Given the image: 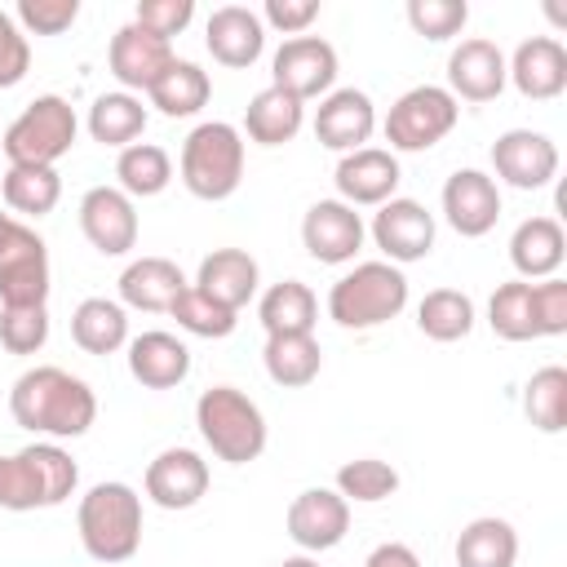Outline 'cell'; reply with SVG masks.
Returning a JSON list of instances; mask_svg holds the SVG:
<instances>
[{"label":"cell","mask_w":567,"mask_h":567,"mask_svg":"<svg viewBox=\"0 0 567 567\" xmlns=\"http://www.w3.org/2000/svg\"><path fill=\"white\" fill-rule=\"evenodd\" d=\"M190 18H195V0H142L137 13H133V22L146 27L151 35H159V40L182 35L190 27Z\"/></svg>","instance_id":"cell-45"},{"label":"cell","mask_w":567,"mask_h":567,"mask_svg":"<svg viewBox=\"0 0 567 567\" xmlns=\"http://www.w3.org/2000/svg\"><path fill=\"white\" fill-rule=\"evenodd\" d=\"M399 177H403L399 173V159L385 146H359V151L341 155L337 159V173H332L337 199L350 204V208H381L385 199H394Z\"/></svg>","instance_id":"cell-14"},{"label":"cell","mask_w":567,"mask_h":567,"mask_svg":"<svg viewBox=\"0 0 567 567\" xmlns=\"http://www.w3.org/2000/svg\"><path fill=\"white\" fill-rule=\"evenodd\" d=\"M80 230L102 257H124L137 244V208L120 186H93L80 199Z\"/></svg>","instance_id":"cell-16"},{"label":"cell","mask_w":567,"mask_h":567,"mask_svg":"<svg viewBox=\"0 0 567 567\" xmlns=\"http://www.w3.org/2000/svg\"><path fill=\"white\" fill-rule=\"evenodd\" d=\"M456 120H461V102L443 84H416L390 106L385 142L390 151H430L456 128Z\"/></svg>","instance_id":"cell-7"},{"label":"cell","mask_w":567,"mask_h":567,"mask_svg":"<svg viewBox=\"0 0 567 567\" xmlns=\"http://www.w3.org/2000/svg\"><path fill=\"white\" fill-rule=\"evenodd\" d=\"M408 306V275L390 261H359L328 288V319L350 332L390 323Z\"/></svg>","instance_id":"cell-4"},{"label":"cell","mask_w":567,"mask_h":567,"mask_svg":"<svg viewBox=\"0 0 567 567\" xmlns=\"http://www.w3.org/2000/svg\"><path fill=\"white\" fill-rule=\"evenodd\" d=\"M257 18H261V27H275L292 40V35L310 31V22L319 18V0H266V9Z\"/></svg>","instance_id":"cell-48"},{"label":"cell","mask_w":567,"mask_h":567,"mask_svg":"<svg viewBox=\"0 0 567 567\" xmlns=\"http://www.w3.org/2000/svg\"><path fill=\"white\" fill-rule=\"evenodd\" d=\"M536 292V328L540 337H563L567 332V279H540L532 284Z\"/></svg>","instance_id":"cell-47"},{"label":"cell","mask_w":567,"mask_h":567,"mask_svg":"<svg viewBox=\"0 0 567 567\" xmlns=\"http://www.w3.org/2000/svg\"><path fill=\"white\" fill-rule=\"evenodd\" d=\"M115 177H120V190L128 199H151V195H159L173 182V159L155 142H133V146L120 151Z\"/></svg>","instance_id":"cell-35"},{"label":"cell","mask_w":567,"mask_h":567,"mask_svg":"<svg viewBox=\"0 0 567 567\" xmlns=\"http://www.w3.org/2000/svg\"><path fill=\"white\" fill-rule=\"evenodd\" d=\"M257 284H261V270L244 248H213L195 275V288L235 315H239V306H248L257 297Z\"/></svg>","instance_id":"cell-24"},{"label":"cell","mask_w":567,"mask_h":567,"mask_svg":"<svg viewBox=\"0 0 567 567\" xmlns=\"http://www.w3.org/2000/svg\"><path fill=\"white\" fill-rule=\"evenodd\" d=\"M505 53L496 40L470 35L447 53V93L461 102H492L505 89Z\"/></svg>","instance_id":"cell-17"},{"label":"cell","mask_w":567,"mask_h":567,"mask_svg":"<svg viewBox=\"0 0 567 567\" xmlns=\"http://www.w3.org/2000/svg\"><path fill=\"white\" fill-rule=\"evenodd\" d=\"M128 372L146 390H173L190 377V350L182 337L151 328L142 337H128Z\"/></svg>","instance_id":"cell-23"},{"label":"cell","mask_w":567,"mask_h":567,"mask_svg":"<svg viewBox=\"0 0 567 567\" xmlns=\"http://www.w3.org/2000/svg\"><path fill=\"white\" fill-rule=\"evenodd\" d=\"M186 292V275L168 257H137L120 275V301L133 310H173V301Z\"/></svg>","instance_id":"cell-26"},{"label":"cell","mask_w":567,"mask_h":567,"mask_svg":"<svg viewBox=\"0 0 567 567\" xmlns=\"http://www.w3.org/2000/svg\"><path fill=\"white\" fill-rule=\"evenodd\" d=\"M27 71H31V40H27V31L13 22V13L0 9V89L22 84Z\"/></svg>","instance_id":"cell-46"},{"label":"cell","mask_w":567,"mask_h":567,"mask_svg":"<svg viewBox=\"0 0 567 567\" xmlns=\"http://www.w3.org/2000/svg\"><path fill=\"white\" fill-rule=\"evenodd\" d=\"M337 492L346 501H359V505H377L385 496L399 492V470L390 461H377V456H354L337 470Z\"/></svg>","instance_id":"cell-39"},{"label":"cell","mask_w":567,"mask_h":567,"mask_svg":"<svg viewBox=\"0 0 567 567\" xmlns=\"http://www.w3.org/2000/svg\"><path fill=\"white\" fill-rule=\"evenodd\" d=\"M0 195L13 213H27V217H44L58 208L62 199V177L58 168H31V164H9L0 173Z\"/></svg>","instance_id":"cell-34"},{"label":"cell","mask_w":567,"mask_h":567,"mask_svg":"<svg viewBox=\"0 0 567 567\" xmlns=\"http://www.w3.org/2000/svg\"><path fill=\"white\" fill-rule=\"evenodd\" d=\"M456 567H514L518 563V532L509 518L483 514L470 518L456 536Z\"/></svg>","instance_id":"cell-27"},{"label":"cell","mask_w":567,"mask_h":567,"mask_svg":"<svg viewBox=\"0 0 567 567\" xmlns=\"http://www.w3.org/2000/svg\"><path fill=\"white\" fill-rule=\"evenodd\" d=\"M372 128H377V106L363 89H332L328 97H319V111H315L319 146H328L337 155H350V151L368 146Z\"/></svg>","instance_id":"cell-18"},{"label":"cell","mask_w":567,"mask_h":567,"mask_svg":"<svg viewBox=\"0 0 567 567\" xmlns=\"http://www.w3.org/2000/svg\"><path fill=\"white\" fill-rule=\"evenodd\" d=\"M204 44L213 53V62L230 66V71H244L261 58L266 49V27L257 18V9L248 4H221L208 13V27H204Z\"/></svg>","instance_id":"cell-22"},{"label":"cell","mask_w":567,"mask_h":567,"mask_svg":"<svg viewBox=\"0 0 567 567\" xmlns=\"http://www.w3.org/2000/svg\"><path fill=\"white\" fill-rule=\"evenodd\" d=\"M75 527H80V545L93 563H128L142 549V496L111 478V483H93L80 496L75 509Z\"/></svg>","instance_id":"cell-2"},{"label":"cell","mask_w":567,"mask_h":567,"mask_svg":"<svg viewBox=\"0 0 567 567\" xmlns=\"http://www.w3.org/2000/svg\"><path fill=\"white\" fill-rule=\"evenodd\" d=\"M80 120L66 97L40 93L35 102L22 106V115L4 128V159L9 164H31V168H53L71 146H75Z\"/></svg>","instance_id":"cell-6"},{"label":"cell","mask_w":567,"mask_h":567,"mask_svg":"<svg viewBox=\"0 0 567 567\" xmlns=\"http://www.w3.org/2000/svg\"><path fill=\"white\" fill-rule=\"evenodd\" d=\"M416 328L430 337V341H461L474 332V301L461 292V288H434L421 297L416 306Z\"/></svg>","instance_id":"cell-36"},{"label":"cell","mask_w":567,"mask_h":567,"mask_svg":"<svg viewBox=\"0 0 567 567\" xmlns=\"http://www.w3.org/2000/svg\"><path fill=\"white\" fill-rule=\"evenodd\" d=\"M173 319H177V328L182 332H190V337H230L235 332V323H239V315L235 310H226V306H217L213 297H204L195 284H186V292L173 301V310H168Z\"/></svg>","instance_id":"cell-40"},{"label":"cell","mask_w":567,"mask_h":567,"mask_svg":"<svg viewBox=\"0 0 567 567\" xmlns=\"http://www.w3.org/2000/svg\"><path fill=\"white\" fill-rule=\"evenodd\" d=\"M106 62H111V75L124 84V93H133V89L146 93V89L168 71V62H173V40H159V35H151L146 27L124 22V27L111 35Z\"/></svg>","instance_id":"cell-20"},{"label":"cell","mask_w":567,"mask_h":567,"mask_svg":"<svg viewBox=\"0 0 567 567\" xmlns=\"http://www.w3.org/2000/svg\"><path fill=\"white\" fill-rule=\"evenodd\" d=\"M337 80V49L323 35H292L270 58V84L292 93L297 102L328 97Z\"/></svg>","instance_id":"cell-8"},{"label":"cell","mask_w":567,"mask_h":567,"mask_svg":"<svg viewBox=\"0 0 567 567\" xmlns=\"http://www.w3.org/2000/svg\"><path fill=\"white\" fill-rule=\"evenodd\" d=\"M84 124H89V137H93V142L124 151V146H133V142L146 133V106H142V97H137V93L115 89V93L93 97V106H89V120H84Z\"/></svg>","instance_id":"cell-33"},{"label":"cell","mask_w":567,"mask_h":567,"mask_svg":"<svg viewBox=\"0 0 567 567\" xmlns=\"http://www.w3.org/2000/svg\"><path fill=\"white\" fill-rule=\"evenodd\" d=\"M195 425H199V439L208 443V452L226 465L257 461L270 439L261 408L235 385H208L195 399Z\"/></svg>","instance_id":"cell-3"},{"label":"cell","mask_w":567,"mask_h":567,"mask_svg":"<svg viewBox=\"0 0 567 567\" xmlns=\"http://www.w3.org/2000/svg\"><path fill=\"white\" fill-rule=\"evenodd\" d=\"M284 527H288L292 545L306 549V554L337 549L350 532V501L337 487H306V492L292 496V505L284 514Z\"/></svg>","instance_id":"cell-9"},{"label":"cell","mask_w":567,"mask_h":567,"mask_svg":"<svg viewBox=\"0 0 567 567\" xmlns=\"http://www.w3.org/2000/svg\"><path fill=\"white\" fill-rule=\"evenodd\" d=\"M71 341L84 354H115L128 346V315L111 297H84L71 310Z\"/></svg>","instance_id":"cell-30"},{"label":"cell","mask_w":567,"mask_h":567,"mask_svg":"<svg viewBox=\"0 0 567 567\" xmlns=\"http://www.w3.org/2000/svg\"><path fill=\"white\" fill-rule=\"evenodd\" d=\"M279 567H319V558H310V554H292V558H284Z\"/></svg>","instance_id":"cell-51"},{"label":"cell","mask_w":567,"mask_h":567,"mask_svg":"<svg viewBox=\"0 0 567 567\" xmlns=\"http://www.w3.org/2000/svg\"><path fill=\"white\" fill-rule=\"evenodd\" d=\"M0 509H13V514H27V509H44V496H40V478H35V461L31 452H13L4 456L0 452Z\"/></svg>","instance_id":"cell-41"},{"label":"cell","mask_w":567,"mask_h":567,"mask_svg":"<svg viewBox=\"0 0 567 567\" xmlns=\"http://www.w3.org/2000/svg\"><path fill=\"white\" fill-rule=\"evenodd\" d=\"M567 257V235L554 217H527L514 226L509 235V261L518 270V279H554L558 266Z\"/></svg>","instance_id":"cell-25"},{"label":"cell","mask_w":567,"mask_h":567,"mask_svg":"<svg viewBox=\"0 0 567 567\" xmlns=\"http://www.w3.org/2000/svg\"><path fill=\"white\" fill-rule=\"evenodd\" d=\"M257 319L266 328V337H284V332H315L319 319V297L301 284V279H279L261 292L257 301Z\"/></svg>","instance_id":"cell-31"},{"label":"cell","mask_w":567,"mask_h":567,"mask_svg":"<svg viewBox=\"0 0 567 567\" xmlns=\"http://www.w3.org/2000/svg\"><path fill=\"white\" fill-rule=\"evenodd\" d=\"M49 301V248L31 226H13L0 252V306H44Z\"/></svg>","instance_id":"cell-10"},{"label":"cell","mask_w":567,"mask_h":567,"mask_svg":"<svg viewBox=\"0 0 567 567\" xmlns=\"http://www.w3.org/2000/svg\"><path fill=\"white\" fill-rule=\"evenodd\" d=\"M13 226H18V221H13L9 213H0V252H4V244H9V235H13Z\"/></svg>","instance_id":"cell-50"},{"label":"cell","mask_w":567,"mask_h":567,"mask_svg":"<svg viewBox=\"0 0 567 567\" xmlns=\"http://www.w3.org/2000/svg\"><path fill=\"white\" fill-rule=\"evenodd\" d=\"M142 487L159 509H190L208 492V461L199 452H190V447H164L146 465Z\"/></svg>","instance_id":"cell-19"},{"label":"cell","mask_w":567,"mask_h":567,"mask_svg":"<svg viewBox=\"0 0 567 567\" xmlns=\"http://www.w3.org/2000/svg\"><path fill=\"white\" fill-rule=\"evenodd\" d=\"M261 363H266V377L284 390H301L319 377L323 368V350L315 341V332H284V337H266V350H261Z\"/></svg>","instance_id":"cell-32"},{"label":"cell","mask_w":567,"mask_h":567,"mask_svg":"<svg viewBox=\"0 0 567 567\" xmlns=\"http://www.w3.org/2000/svg\"><path fill=\"white\" fill-rule=\"evenodd\" d=\"M301 124H306V102H297L292 93H284L275 84H266L244 111V133L257 146H284L301 133Z\"/></svg>","instance_id":"cell-29"},{"label":"cell","mask_w":567,"mask_h":567,"mask_svg":"<svg viewBox=\"0 0 567 567\" xmlns=\"http://www.w3.org/2000/svg\"><path fill=\"white\" fill-rule=\"evenodd\" d=\"M408 22L425 40H452L470 22L465 0H408Z\"/></svg>","instance_id":"cell-43"},{"label":"cell","mask_w":567,"mask_h":567,"mask_svg":"<svg viewBox=\"0 0 567 567\" xmlns=\"http://www.w3.org/2000/svg\"><path fill=\"white\" fill-rule=\"evenodd\" d=\"M523 412L540 434H563L567 430V368L558 363L536 368L523 385Z\"/></svg>","instance_id":"cell-38"},{"label":"cell","mask_w":567,"mask_h":567,"mask_svg":"<svg viewBox=\"0 0 567 567\" xmlns=\"http://www.w3.org/2000/svg\"><path fill=\"white\" fill-rule=\"evenodd\" d=\"M146 97H151V106H155L159 115H168V120H186V115H195V111L208 106V97H213V80H208V71H204L199 62L173 58L168 71L146 89Z\"/></svg>","instance_id":"cell-28"},{"label":"cell","mask_w":567,"mask_h":567,"mask_svg":"<svg viewBox=\"0 0 567 567\" xmlns=\"http://www.w3.org/2000/svg\"><path fill=\"white\" fill-rule=\"evenodd\" d=\"M487 323L501 341H536L540 328H536V292L527 279H509L492 292L487 301Z\"/></svg>","instance_id":"cell-37"},{"label":"cell","mask_w":567,"mask_h":567,"mask_svg":"<svg viewBox=\"0 0 567 567\" xmlns=\"http://www.w3.org/2000/svg\"><path fill=\"white\" fill-rule=\"evenodd\" d=\"M363 567H421V558H416L412 545H403V540H385V545H377V549L363 558Z\"/></svg>","instance_id":"cell-49"},{"label":"cell","mask_w":567,"mask_h":567,"mask_svg":"<svg viewBox=\"0 0 567 567\" xmlns=\"http://www.w3.org/2000/svg\"><path fill=\"white\" fill-rule=\"evenodd\" d=\"M505 80L532 102H554L567 89V49L554 35H532L505 58Z\"/></svg>","instance_id":"cell-21"},{"label":"cell","mask_w":567,"mask_h":567,"mask_svg":"<svg viewBox=\"0 0 567 567\" xmlns=\"http://www.w3.org/2000/svg\"><path fill=\"white\" fill-rule=\"evenodd\" d=\"M49 341V310L44 306H18L4 310L0 306V346L9 354H35Z\"/></svg>","instance_id":"cell-42"},{"label":"cell","mask_w":567,"mask_h":567,"mask_svg":"<svg viewBox=\"0 0 567 567\" xmlns=\"http://www.w3.org/2000/svg\"><path fill=\"white\" fill-rule=\"evenodd\" d=\"M182 186L195 199H230L244 182V133L226 120H204L182 142Z\"/></svg>","instance_id":"cell-5"},{"label":"cell","mask_w":567,"mask_h":567,"mask_svg":"<svg viewBox=\"0 0 567 567\" xmlns=\"http://www.w3.org/2000/svg\"><path fill=\"white\" fill-rule=\"evenodd\" d=\"M80 18V0H18L13 22L27 35H62L66 27H75Z\"/></svg>","instance_id":"cell-44"},{"label":"cell","mask_w":567,"mask_h":567,"mask_svg":"<svg viewBox=\"0 0 567 567\" xmlns=\"http://www.w3.org/2000/svg\"><path fill=\"white\" fill-rule=\"evenodd\" d=\"M372 244L385 252L390 266H408V261H421L430 257L434 248V213L416 199H385L377 213H372Z\"/></svg>","instance_id":"cell-11"},{"label":"cell","mask_w":567,"mask_h":567,"mask_svg":"<svg viewBox=\"0 0 567 567\" xmlns=\"http://www.w3.org/2000/svg\"><path fill=\"white\" fill-rule=\"evenodd\" d=\"M443 217L465 239L487 235L496 226V217H501V186H496V177L483 173V168H456L443 182Z\"/></svg>","instance_id":"cell-15"},{"label":"cell","mask_w":567,"mask_h":567,"mask_svg":"<svg viewBox=\"0 0 567 567\" xmlns=\"http://www.w3.org/2000/svg\"><path fill=\"white\" fill-rule=\"evenodd\" d=\"M363 235H368L363 217H359L350 204H341V199H319V204H310L306 217H301V244H306V252H310L315 261H323V266H346V261H354L359 248H363Z\"/></svg>","instance_id":"cell-13"},{"label":"cell","mask_w":567,"mask_h":567,"mask_svg":"<svg viewBox=\"0 0 567 567\" xmlns=\"http://www.w3.org/2000/svg\"><path fill=\"white\" fill-rule=\"evenodd\" d=\"M492 168L514 190H540L558 177V146L536 128H505L492 142Z\"/></svg>","instance_id":"cell-12"},{"label":"cell","mask_w":567,"mask_h":567,"mask_svg":"<svg viewBox=\"0 0 567 567\" xmlns=\"http://www.w3.org/2000/svg\"><path fill=\"white\" fill-rule=\"evenodd\" d=\"M9 412L22 430L44 439H80L97 421V394L66 368H27L9 390Z\"/></svg>","instance_id":"cell-1"}]
</instances>
